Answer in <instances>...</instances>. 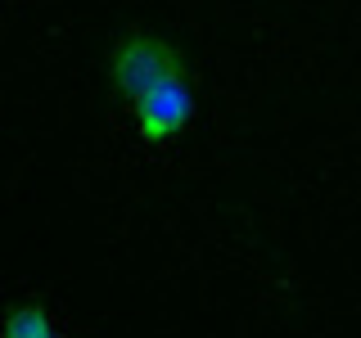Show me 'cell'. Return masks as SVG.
I'll return each mask as SVG.
<instances>
[{
	"label": "cell",
	"instance_id": "2",
	"mask_svg": "<svg viewBox=\"0 0 361 338\" xmlns=\"http://www.w3.org/2000/svg\"><path fill=\"white\" fill-rule=\"evenodd\" d=\"M131 118L140 140L149 144L176 140L195 122V82H190V73H176L167 82H158L154 90H145L140 99H131Z\"/></svg>",
	"mask_w": 361,
	"mask_h": 338
},
{
	"label": "cell",
	"instance_id": "3",
	"mask_svg": "<svg viewBox=\"0 0 361 338\" xmlns=\"http://www.w3.org/2000/svg\"><path fill=\"white\" fill-rule=\"evenodd\" d=\"M0 338H68V334L54 325V315L45 311V302L23 298L0 315Z\"/></svg>",
	"mask_w": 361,
	"mask_h": 338
},
{
	"label": "cell",
	"instance_id": "1",
	"mask_svg": "<svg viewBox=\"0 0 361 338\" xmlns=\"http://www.w3.org/2000/svg\"><path fill=\"white\" fill-rule=\"evenodd\" d=\"M185 73V59L167 37L158 32H122L109 50V82L122 99H140L145 90H154L158 82Z\"/></svg>",
	"mask_w": 361,
	"mask_h": 338
}]
</instances>
